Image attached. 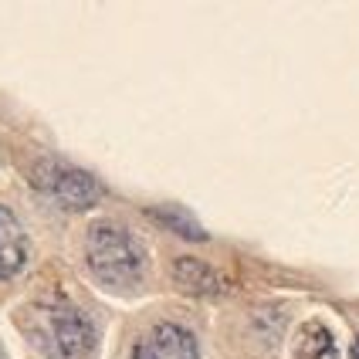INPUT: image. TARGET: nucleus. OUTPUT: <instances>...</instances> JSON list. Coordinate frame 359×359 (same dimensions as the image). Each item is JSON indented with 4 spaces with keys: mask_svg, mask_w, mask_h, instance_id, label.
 I'll use <instances>...</instances> for the list:
<instances>
[{
    "mask_svg": "<svg viewBox=\"0 0 359 359\" xmlns=\"http://www.w3.org/2000/svg\"><path fill=\"white\" fill-rule=\"evenodd\" d=\"M85 255L102 285L133 288L142 278V248L122 224H95L88 231Z\"/></svg>",
    "mask_w": 359,
    "mask_h": 359,
    "instance_id": "1",
    "label": "nucleus"
},
{
    "mask_svg": "<svg viewBox=\"0 0 359 359\" xmlns=\"http://www.w3.org/2000/svg\"><path fill=\"white\" fill-rule=\"evenodd\" d=\"M38 339L44 346V353H51L55 359H79L92 349L95 329L72 305H55V309L41 312Z\"/></svg>",
    "mask_w": 359,
    "mask_h": 359,
    "instance_id": "2",
    "label": "nucleus"
},
{
    "mask_svg": "<svg viewBox=\"0 0 359 359\" xmlns=\"http://www.w3.org/2000/svg\"><path fill=\"white\" fill-rule=\"evenodd\" d=\"M38 187L65 210H79V207H88L99 200V183L81 170H72V166L48 163L44 170H38Z\"/></svg>",
    "mask_w": 359,
    "mask_h": 359,
    "instance_id": "3",
    "label": "nucleus"
},
{
    "mask_svg": "<svg viewBox=\"0 0 359 359\" xmlns=\"http://www.w3.org/2000/svg\"><path fill=\"white\" fill-rule=\"evenodd\" d=\"M197 339L190 329H183L177 322H163L153 325L136 346V359H197Z\"/></svg>",
    "mask_w": 359,
    "mask_h": 359,
    "instance_id": "4",
    "label": "nucleus"
},
{
    "mask_svg": "<svg viewBox=\"0 0 359 359\" xmlns=\"http://www.w3.org/2000/svg\"><path fill=\"white\" fill-rule=\"evenodd\" d=\"M24 264H27V238L18 217L7 207H0V278H14Z\"/></svg>",
    "mask_w": 359,
    "mask_h": 359,
    "instance_id": "5",
    "label": "nucleus"
},
{
    "mask_svg": "<svg viewBox=\"0 0 359 359\" xmlns=\"http://www.w3.org/2000/svg\"><path fill=\"white\" fill-rule=\"evenodd\" d=\"M173 275H177L180 288H187V292H194V295L217 292V275H214L207 264H200V261H194V258H180L177 268H173Z\"/></svg>",
    "mask_w": 359,
    "mask_h": 359,
    "instance_id": "6",
    "label": "nucleus"
},
{
    "mask_svg": "<svg viewBox=\"0 0 359 359\" xmlns=\"http://www.w3.org/2000/svg\"><path fill=\"white\" fill-rule=\"evenodd\" d=\"M299 359H336L332 332L325 325H319V322L305 325V332H302V339H299Z\"/></svg>",
    "mask_w": 359,
    "mask_h": 359,
    "instance_id": "7",
    "label": "nucleus"
},
{
    "mask_svg": "<svg viewBox=\"0 0 359 359\" xmlns=\"http://www.w3.org/2000/svg\"><path fill=\"white\" fill-rule=\"evenodd\" d=\"M153 217L160 220V224H166V227H173V231H180L183 238H194V241H203V231H200L194 220L187 217V214H177V210H153Z\"/></svg>",
    "mask_w": 359,
    "mask_h": 359,
    "instance_id": "8",
    "label": "nucleus"
},
{
    "mask_svg": "<svg viewBox=\"0 0 359 359\" xmlns=\"http://www.w3.org/2000/svg\"><path fill=\"white\" fill-rule=\"evenodd\" d=\"M353 359H359V339H356V346H353Z\"/></svg>",
    "mask_w": 359,
    "mask_h": 359,
    "instance_id": "9",
    "label": "nucleus"
}]
</instances>
